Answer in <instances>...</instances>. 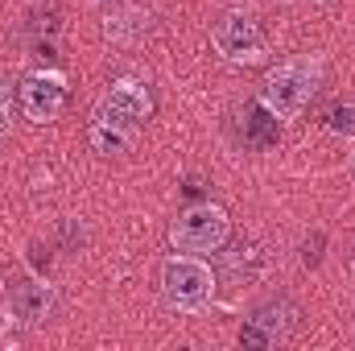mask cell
<instances>
[{"instance_id":"9","label":"cell","mask_w":355,"mask_h":351,"mask_svg":"<svg viewBox=\"0 0 355 351\" xmlns=\"http://www.w3.org/2000/svg\"><path fill=\"white\" fill-rule=\"evenodd\" d=\"M277 116L268 112V108H257L248 120H244V132H248V141L257 145V149H268V145H277Z\"/></svg>"},{"instance_id":"7","label":"cell","mask_w":355,"mask_h":351,"mask_svg":"<svg viewBox=\"0 0 355 351\" xmlns=\"http://www.w3.org/2000/svg\"><path fill=\"white\" fill-rule=\"evenodd\" d=\"M17 99H21V112H25L33 124H50V120H58V112L67 108V79H62L58 71H37V75H29V79L21 83Z\"/></svg>"},{"instance_id":"3","label":"cell","mask_w":355,"mask_h":351,"mask_svg":"<svg viewBox=\"0 0 355 351\" xmlns=\"http://www.w3.org/2000/svg\"><path fill=\"white\" fill-rule=\"evenodd\" d=\"M232 236V219L215 203H194L170 223V244L178 252H219Z\"/></svg>"},{"instance_id":"4","label":"cell","mask_w":355,"mask_h":351,"mask_svg":"<svg viewBox=\"0 0 355 351\" xmlns=\"http://www.w3.org/2000/svg\"><path fill=\"white\" fill-rule=\"evenodd\" d=\"M211 42H215V50H219V58H227V62H236V67H257V62L268 58L265 29H261V21H257L252 12H244V8L223 12V17L215 21V29H211Z\"/></svg>"},{"instance_id":"1","label":"cell","mask_w":355,"mask_h":351,"mask_svg":"<svg viewBox=\"0 0 355 351\" xmlns=\"http://www.w3.org/2000/svg\"><path fill=\"white\" fill-rule=\"evenodd\" d=\"M149 112H153L149 87L137 83V79H120L116 87L99 99V108L91 112V128H87L91 149H95L99 157L124 153V149L137 141V132L145 128Z\"/></svg>"},{"instance_id":"11","label":"cell","mask_w":355,"mask_h":351,"mask_svg":"<svg viewBox=\"0 0 355 351\" xmlns=\"http://www.w3.org/2000/svg\"><path fill=\"white\" fill-rule=\"evenodd\" d=\"M331 132L355 137V108H335V112H331Z\"/></svg>"},{"instance_id":"6","label":"cell","mask_w":355,"mask_h":351,"mask_svg":"<svg viewBox=\"0 0 355 351\" xmlns=\"http://www.w3.org/2000/svg\"><path fill=\"white\" fill-rule=\"evenodd\" d=\"M297 323H302V310L289 298H272L261 310H252V318L240 331V343L244 348H277L297 331Z\"/></svg>"},{"instance_id":"5","label":"cell","mask_w":355,"mask_h":351,"mask_svg":"<svg viewBox=\"0 0 355 351\" xmlns=\"http://www.w3.org/2000/svg\"><path fill=\"white\" fill-rule=\"evenodd\" d=\"M162 293L174 310L194 314L215 298V273L198 257H170L162 264Z\"/></svg>"},{"instance_id":"2","label":"cell","mask_w":355,"mask_h":351,"mask_svg":"<svg viewBox=\"0 0 355 351\" xmlns=\"http://www.w3.org/2000/svg\"><path fill=\"white\" fill-rule=\"evenodd\" d=\"M322 87V62L314 54H297L277 62L261 83V108H268L277 120H297L310 99Z\"/></svg>"},{"instance_id":"8","label":"cell","mask_w":355,"mask_h":351,"mask_svg":"<svg viewBox=\"0 0 355 351\" xmlns=\"http://www.w3.org/2000/svg\"><path fill=\"white\" fill-rule=\"evenodd\" d=\"M12 314L21 318V323H46L50 314H54V306H58V298H54V289L46 285V281H33V277H25V281H12Z\"/></svg>"},{"instance_id":"10","label":"cell","mask_w":355,"mask_h":351,"mask_svg":"<svg viewBox=\"0 0 355 351\" xmlns=\"http://www.w3.org/2000/svg\"><path fill=\"white\" fill-rule=\"evenodd\" d=\"M12 128V83L0 75V137H8Z\"/></svg>"}]
</instances>
